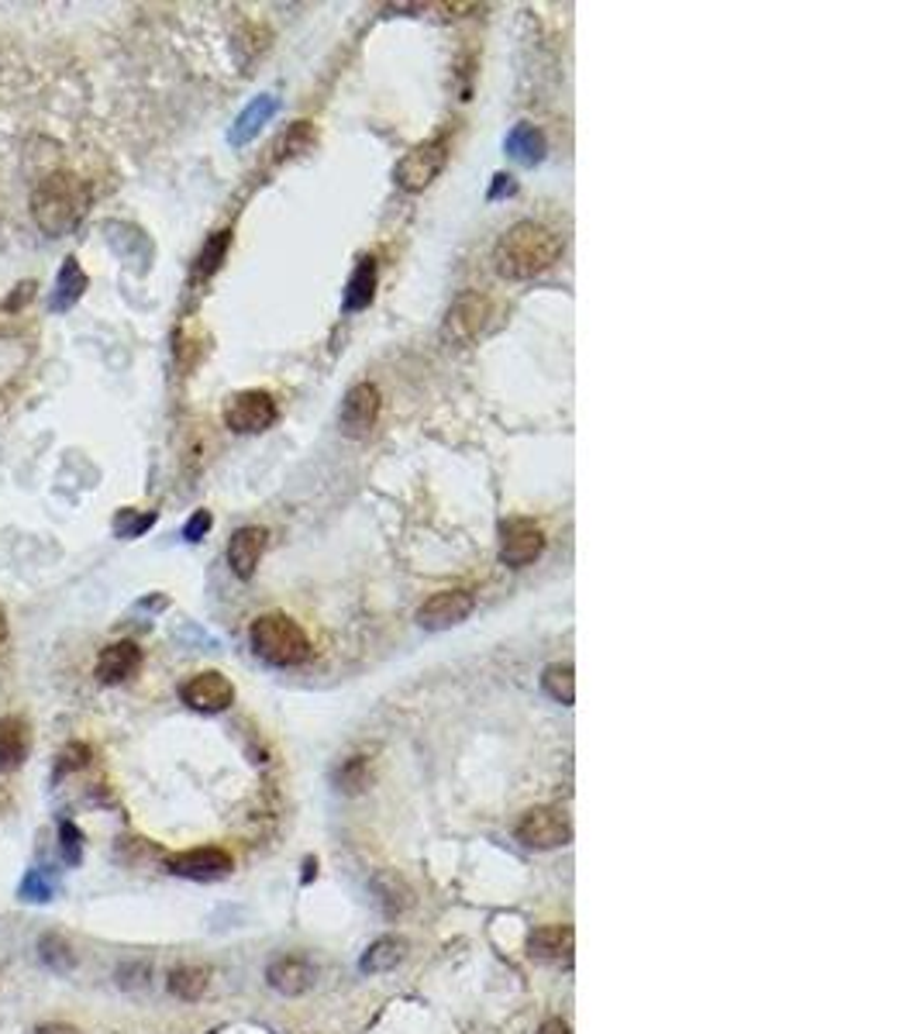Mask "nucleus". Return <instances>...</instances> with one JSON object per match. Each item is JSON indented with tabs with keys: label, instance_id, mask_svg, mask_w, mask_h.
I'll return each mask as SVG.
<instances>
[{
	"label": "nucleus",
	"instance_id": "nucleus-1",
	"mask_svg": "<svg viewBox=\"0 0 920 1034\" xmlns=\"http://www.w3.org/2000/svg\"><path fill=\"white\" fill-rule=\"evenodd\" d=\"M91 200H94L91 180L80 177L70 166H49L32 183L28 208H32V221L39 224L42 235L63 239L86 218Z\"/></svg>",
	"mask_w": 920,
	"mask_h": 1034
},
{
	"label": "nucleus",
	"instance_id": "nucleus-2",
	"mask_svg": "<svg viewBox=\"0 0 920 1034\" xmlns=\"http://www.w3.org/2000/svg\"><path fill=\"white\" fill-rule=\"evenodd\" d=\"M562 249L565 245L552 228H544L538 221H521L497 242L494 263H497V273L507 279H535L559 263Z\"/></svg>",
	"mask_w": 920,
	"mask_h": 1034
},
{
	"label": "nucleus",
	"instance_id": "nucleus-3",
	"mask_svg": "<svg viewBox=\"0 0 920 1034\" xmlns=\"http://www.w3.org/2000/svg\"><path fill=\"white\" fill-rule=\"evenodd\" d=\"M248 642H252V652L263 658L269 666H279V669H290V666H300L310 658V639L307 631L286 614H263L255 618L252 627H248Z\"/></svg>",
	"mask_w": 920,
	"mask_h": 1034
},
{
	"label": "nucleus",
	"instance_id": "nucleus-4",
	"mask_svg": "<svg viewBox=\"0 0 920 1034\" xmlns=\"http://www.w3.org/2000/svg\"><path fill=\"white\" fill-rule=\"evenodd\" d=\"M445 162H448V138H445V135H435V138L421 141V146H414L404 159L396 162L393 180H396L400 190L421 193V190L431 187V180H435L438 172L445 169Z\"/></svg>",
	"mask_w": 920,
	"mask_h": 1034
},
{
	"label": "nucleus",
	"instance_id": "nucleus-5",
	"mask_svg": "<svg viewBox=\"0 0 920 1034\" xmlns=\"http://www.w3.org/2000/svg\"><path fill=\"white\" fill-rule=\"evenodd\" d=\"M497 325H500L497 300L486 297V294H466V297H458V304L448 310L445 335L455 341H476L486 331H494Z\"/></svg>",
	"mask_w": 920,
	"mask_h": 1034
},
{
	"label": "nucleus",
	"instance_id": "nucleus-6",
	"mask_svg": "<svg viewBox=\"0 0 920 1034\" xmlns=\"http://www.w3.org/2000/svg\"><path fill=\"white\" fill-rule=\"evenodd\" d=\"M276 400L266 390H242L228 400L224 408V424L239 431V435H258V431L273 428L276 421Z\"/></svg>",
	"mask_w": 920,
	"mask_h": 1034
},
{
	"label": "nucleus",
	"instance_id": "nucleus-7",
	"mask_svg": "<svg viewBox=\"0 0 920 1034\" xmlns=\"http://www.w3.org/2000/svg\"><path fill=\"white\" fill-rule=\"evenodd\" d=\"M572 838V824L559 808H535L517 821V842L528 848H562Z\"/></svg>",
	"mask_w": 920,
	"mask_h": 1034
},
{
	"label": "nucleus",
	"instance_id": "nucleus-8",
	"mask_svg": "<svg viewBox=\"0 0 920 1034\" xmlns=\"http://www.w3.org/2000/svg\"><path fill=\"white\" fill-rule=\"evenodd\" d=\"M544 552V531L531 517H507L500 525V562L504 566H531Z\"/></svg>",
	"mask_w": 920,
	"mask_h": 1034
},
{
	"label": "nucleus",
	"instance_id": "nucleus-9",
	"mask_svg": "<svg viewBox=\"0 0 920 1034\" xmlns=\"http://www.w3.org/2000/svg\"><path fill=\"white\" fill-rule=\"evenodd\" d=\"M476 608V597L469 590H438L431 593L421 608H417V624L424 631H445L463 624Z\"/></svg>",
	"mask_w": 920,
	"mask_h": 1034
},
{
	"label": "nucleus",
	"instance_id": "nucleus-10",
	"mask_svg": "<svg viewBox=\"0 0 920 1034\" xmlns=\"http://www.w3.org/2000/svg\"><path fill=\"white\" fill-rule=\"evenodd\" d=\"M380 390L372 383H356L349 393L341 400V414H338V424L349 439H366L372 428L380 421Z\"/></svg>",
	"mask_w": 920,
	"mask_h": 1034
},
{
	"label": "nucleus",
	"instance_id": "nucleus-11",
	"mask_svg": "<svg viewBox=\"0 0 920 1034\" xmlns=\"http://www.w3.org/2000/svg\"><path fill=\"white\" fill-rule=\"evenodd\" d=\"M180 697L187 707L200 710V714H218V710H228L235 704V686L228 676L221 673H197L190 676L183 686H180Z\"/></svg>",
	"mask_w": 920,
	"mask_h": 1034
},
{
	"label": "nucleus",
	"instance_id": "nucleus-12",
	"mask_svg": "<svg viewBox=\"0 0 920 1034\" xmlns=\"http://www.w3.org/2000/svg\"><path fill=\"white\" fill-rule=\"evenodd\" d=\"M169 873L187 879H221L232 873V855L221 848H190L169 858Z\"/></svg>",
	"mask_w": 920,
	"mask_h": 1034
},
{
	"label": "nucleus",
	"instance_id": "nucleus-13",
	"mask_svg": "<svg viewBox=\"0 0 920 1034\" xmlns=\"http://www.w3.org/2000/svg\"><path fill=\"white\" fill-rule=\"evenodd\" d=\"M266 980L283 996H300V993H307L314 986V980H318V969H314L300 956H279V959L269 962Z\"/></svg>",
	"mask_w": 920,
	"mask_h": 1034
},
{
	"label": "nucleus",
	"instance_id": "nucleus-14",
	"mask_svg": "<svg viewBox=\"0 0 920 1034\" xmlns=\"http://www.w3.org/2000/svg\"><path fill=\"white\" fill-rule=\"evenodd\" d=\"M263 552H266V528H255V525L239 528L232 541H228V566L235 569V577L248 580L258 559H263Z\"/></svg>",
	"mask_w": 920,
	"mask_h": 1034
},
{
	"label": "nucleus",
	"instance_id": "nucleus-15",
	"mask_svg": "<svg viewBox=\"0 0 920 1034\" xmlns=\"http://www.w3.org/2000/svg\"><path fill=\"white\" fill-rule=\"evenodd\" d=\"M32 749V728L24 717H0V772L18 769Z\"/></svg>",
	"mask_w": 920,
	"mask_h": 1034
},
{
	"label": "nucleus",
	"instance_id": "nucleus-16",
	"mask_svg": "<svg viewBox=\"0 0 920 1034\" xmlns=\"http://www.w3.org/2000/svg\"><path fill=\"white\" fill-rule=\"evenodd\" d=\"M141 666V648L135 642H114L97 658V679L101 683H121Z\"/></svg>",
	"mask_w": 920,
	"mask_h": 1034
},
{
	"label": "nucleus",
	"instance_id": "nucleus-17",
	"mask_svg": "<svg viewBox=\"0 0 920 1034\" xmlns=\"http://www.w3.org/2000/svg\"><path fill=\"white\" fill-rule=\"evenodd\" d=\"M572 935L569 925H544L531 935V956L544 962H572Z\"/></svg>",
	"mask_w": 920,
	"mask_h": 1034
},
{
	"label": "nucleus",
	"instance_id": "nucleus-18",
	"mask_svg": "<svg viewBox=\"0 0 920 1034\" xmlns=\"http://www.w3.org/2000/svg\"><path fill=\"white\" fill-rule=\"evenodd\" d=\"M83 291H86V273H83V266L76 263V258L70 255L63 263V270H60V276H55L52 310H70L83 297Z\"/></svg>",
	"mask_w": 920,
	"mask_h": 1034
},
{
	"label": "nucleus",
	"instance_id": "nucleus-19",
	"mask_svg": "<svg viewBox=\"0 0 920 1034\" xmlns=\"http://www.w3.org/2000/svg\"><path fill=\"white\" fill-rule=\"evenodd\" d=\"M372 291H377V258L366 255V258H359V266H356L349 286H345V307L362 310L372 300Z\"/></svg>",
	"mask_w": 920,
	"mask_h": 1034
},
{
	"label": "nucleus",
	"instance_id": "nucleus-20",
	"mask_svg": "<svg viewBox=\"0 0 920 1034\" xmlns=\"http://www.w3.org/2000/svg\"><path fill=\"white\" fill-rule=\"evenodd\" d=\"M273 114H276V97H258V101H252V104L242 110L239 125L232 128V146H245V141L273 118Z\"/></svg>",
	"mask_w": 920,
	"mask_h": 1034
},
{
	"label": "nucleus",
	"instance_id": "nucleus-21",
	"mask_svg": "<svg viewBox=\"0 0 920 1034\" xmlns=\"http://www.w3.org/2000/svg\"><path fill=\"white\" fill-rule=\"evenodd\" d=\"M208 983H211L208 969L180 966V969H172V975H169V993L180 996V1000H200V996H204V990H208Z\"/></svg>",
	"mask_w": 920,
	"mask_h": 1034
},
{
	"label": "nucleus",
	"instance_id": "nucleus-22",
	"mask_svg": "<svg viewBox=\"0 0 920 1034\" xmlns=\"http://www.w3.org/2000/svg\"><path fill=\"white\" fill-rule=\"evenodd\" d=\"M404 952H408V945L400 938H380L377 945H369V952L362 956V972H387L404 959Z\"/></svg>",
	"mask_w": 920,
	"mask_h": 1034
},
{
	"label": "nucleus",
	"instance_id": "nucleus-23",
	"mask_svg": "<svg viewBox=\"0 0 920 1034\" xmlns=\"http://www.w3.org/2000/svg\"><path fill=\"white\" fill-rule=\"evenodd\" d=\"M541 686H544V694H549L552 700H559V704H572V700H577V676H572V666H569V663H556V666L544 669Z\"/></svg>",
	"mask_w": 920,
	"mask_h": 1034
},
{
	"label": "nucleus",
	"instance_id": "nucleus-24",
	"mask_svg": "<svg viewBox=\"0 0 920 1034\" xmlns=\"http://www.w3.org/2000/svg\"><path fill=\"white\" fill-rule=\"evenodd\" d=\"M507 146H510V152H514L517 159H525V162H538V159L544 156V138H541L535 128H528V125L517 128V131L510 135Z\"/></svg>",
	"mask_w": 920,
	"mask_h": 1034
},
{
	"label": "nucleus",
	"instance_id": "nucleus-25",
	"mask_svg": "<svg viewBox=\"0 0 920 1034\" xmlns=\"http://www.w3.org/2000/svg\"><path fill=\"white\" fill-rule=\"evenodd\" d=\"M39 952H42L45 966H52L55 972H66V969L76 966V956L70 952V945H66L60 935H45V938L39 941Z\"/></svg>",
	"mask_w": 920,
	"mask_h": 1034
},
{
	"label": "nucleus",
	"instance_id": "nucleus-26",
	"mask_svg": "<svg viewBox=\"0 0 920 1034\" xmlns=\"http://www.w3.org/2000/svg\"><path fill=\"white\" fill-rule=\"evenodd\" d=\"M228 242H232V235L228 232H218L208 245H204V252H200V258H197V273L200 276H211L218 266H221V258H224V249H228Z\"/></svg>",
	"mask_w": 920,
	"mask_h": 1034
},
{
	"label": "nucleus",
	"instance_id": "nucleus-27",
	"mask_svg": "<svg viewBox=\"0 0 920 1034\" xmlns=\"http://www.w3.org/2000/svg\"><path fill=\"white\" fill-rule=\"evenodd\" d=\"M60 848H63V858L70 862V866H76V862L83 858V835H80L76 824L63 821V827H60Z\"/></svg>",
	"mask_w": 920,
	"mask_h": 1034
},
{
	"label": "nucleus",
	"instance_id": "nucleus-28",
	"mask_svg": "<svg viewBox=\"0 0 920 1034\" xmlns=\"http://www.w3.org/2000/svg\"><path fill=\"white\" fill-rule=\"evenodd\" d=\"M152 521H156V514H141V517H138V514H131V510H121V514H118V525H114V528H118L121 538H135V535L146 531V528H152Z\"/></svg>",
	"mask_w": 920,
	"mask_h": 1034
},
{
	"label": "nucleus",
	"instance_id": "nucleus-29",
	"mask_svg": "<svg viewBox=\"0 0 920 1034\" xmlns=\"http://www.w3.org/2000/svg\"><path fill=\"white\" fill-rule=\"evenodd\" d=\"M24 900H49L52 897V883L45 879V873H28L21 883Z\"/></svg>",
	"mask_w": 920,
	"mask_h": 1034
},
{
	"label": "nucleus",
	"instance_id": "nucleus-30",
	"mask_svg": "<svg viewBox=\"0 0 920 1034\" xmlns=\"http://www.w3.org/2000/svg\"><path fill=\"white\" fill-rule=\"evenodd\" d=\"M208 531H211V514H208V510H197V514L190 517V521H187V528H183V538H187V541H200Z\"/></svg>",
	"mask_w": 920,
	"mask_h": 1034
},
{
	"label": "nucleus",
	"instance_id": "nucleus-31",
	"mask_svg": "<svg viewBox=\"0 0 920 1034\" xmlns=\"http://www.w3.org/2000/svg\"><path fill=\"white\" fill-rule=\"evenodd\" d=\"M63 759H66V762L60 766V772L76 769V766H83V762H86V749H83V745H70V749L63 752Z\"/></svg>",
	"mask_w": 920,
	"mask_h": 1034
},
{
	"label": "nucleus",
	"instance_id": "nucleus-32",
	"mask_svg": "<svg viewBox=\"0 0 920 1034\" xmlns=\"http://www.w3.org/2000/svg\"><path fill=\"white\" fill-rule=\"evenodd\" d=\"M535 1034H569V1024H565L562 1017H549Z\"/></svg>",
	"mask_w": 920,
	"mask_h": 1034
},
{
	"label": "nucleus",
	"instance_id": "nucleus-33",
	"mask_svg": "<svg viewBox=\"0 0 920 1034\" xmlns=\"http://www.w3.org/2000/svg\"><path fill=\"white\" fill-rule=\"evenodd\" d=\"M39 1034H80V1031L70 1024H45V1027H39Z\"/></svg>",
	"mask_w": 920,
	"mask_h": 1034
}]
</instances>
